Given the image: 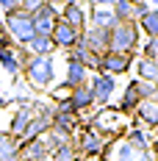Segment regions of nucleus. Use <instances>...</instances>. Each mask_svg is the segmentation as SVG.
<instances>
[{
	"label": "nucleus",
	"mask_w": 158,
	"mask_h": 161,
	"mask_svg": "<svg viewBox=\"0 0 158 161\" xmlns=\"http://www.w3.org/2000/svg\"><path fill=\"white\" fill-rule=\"evenodd\" d=\"M89 25L92 28H103V31H111L117 25V17L111 8H100V6H89Z\"/></svg>",
	"instance_id": "obj_18"
},
{
	"label": "nucleus",
	"mask_w": 158,
	"mask_h": 161,
	"mask_svg": "<svg viewBox=\"0 0 158 161\" xmlns=\"http://www.w3.org/2000/svg\"><path fill=\"white\" fill-rule=\"evenodd\" d=\"M61 8H56V6H50V3H45L39 11H33V31L42 33V36H50L53 33V28H56V22L61 19V14H58Z\"/></svg>",
	"instance_id": "obj_9"
},
{
	"label": "nucleus",
	"mask_w": 158,
	"mask_h": 161,
	"mask_svg": "<svg viewBox=\"0 0 158 161\" xmlns=\"http://www.w3.org/2000/svg\"><path fill=\"white\" fill-rule=\"evenodd\" d=\"M28 50H31V56H53V53H56V45H53L50 36L36 33L31 42H28Z\"/></svg>",
	"instance_id": "obj_25"
},
{
	"label": "nucleus",
	"mask_w": 158,
	"mask_h": 161,
	"mask_svg": "<svg viewBox=\"0 0 158 161\" xmlns=\"http://www.w3.org/2000/svg\"><path fill=\"white\" fill-rule=\"evenodd\" d=\"M139 56H142V58H155L158 61V39H144L142 47H139Z\"/></svg>",
	"instance_id": "obj_27"
},
{
	"label": "nucleus",
	"mask_w": 158,
	"mask_h": 161,
	"mask_svg": "<svg viewBox=\"0 0 158 161\" xmlns=\"http://www.w3.org/2000/svg\"><path fill=\"white\" fill-rule=\"evenodd\" d=\"M108 33L111 31H103V28H92V25H86V31L80 33V39H83L86 50H92V53H97V56H103V53H108Z\"/></svg>",
	"instance_id": "obj_13"
},
{
	"label": "nucleus",
	"mask_w": 158,
	"mask_h": 161,
	"mask_svg": "<svg viewBox=\"0 0 158 161\" xmlns=\"http://www.w3.org/2000/svg\"><path fill=\"white\" fill-rule=\"evenodd\" d=\"M133 56H125V53H103V58H100V69L97 72H106L111 78H117V75H125L128 69H133Z\"/></svg>",
	"instance_id": "obj_8"
},
{
	"label": "nucleus",
	"mask_w": 158,
	"mask_h": 161,
	"mask_svg": "<svg viewBox=\"0 0 158 161\" xmlns=\"http://www.w3.org/2000/svg\"><path fill=\"white\" fill-rule=\"evenodd\" d=\"M117 22H136V0H117L111 6Z\"/></svg>",
	"instance_id": "obj_23"
},
{
	"label": "nucleus",
	"mask_w": 158,
	"mask_h": 161,
	"mask_svg": "<svg viewBox=\"0 0 158 161\" xmlns=\"http://www.w3.org/2000/svg\"><path fill=\"white\" fill-rule=\"evenodd\" d=\"M61 3H67V0H61Z\"/></svg>",
	"instance_id": "obj_35"
},
{
	"label": "nucleus",
	"mask_w": 158,
	"mask_h": 161,
	"mask_svg": "<svg viewBox=\"0 0 158 161\" xmlns=\"http://www.w3.org/2000/svg\"><path fill=\"white\" fill-rule=\"evenodd\" d=\"M139 33H144L147 39H158V8H150L142 19H136Z\"/></svg>",
	"instance_id": "obj_24"
},
{
	"label": "nucleus",
	"mask_w": 158,
	"mask_h": 161,
	"mask_svg": "<svg viewBox=\"0 0 158 161\" xmlns=\"http://www.w3.org/2000/svg\"><path fill=\"white\" fill-rule=\"evenodd\" d=\"M22 78L31 92H47L56 83V58L53 56H31V61L22 67Z\"/></svg>",
	"instance_id": "obj_1"
},
{
	"label": "nucleus",
	"mask_w": 158,
	"mask_h": 161,
	"mask_svg": "<svg viewBox=\"0 0 158 161\" xmlns=\"http://www.w3.org/2000/svg\"><path fill=\"white\" fill-rule=\"evenodd\" d=\"M122 139H125L130 147H136V150H150V147H153L147 128H142L139 122H136V125H128V130H125V136H122Z\"/></svg>",
	"instance_id": "obj_19"
},
{
	"label": "nucleus",
	"mask_w": 158,
	"mask_h": 161,
	"mask_svg": "<svg viewBox=\"0 0 158 161\" xmlns=\"http://www.w3.org/2000/svg\"><path fill=\"white\" fill-rule=\"evenodd\" d=\"M50 39H53L56 50H64V53H69V50L75 47V42L80 39V33L75 31L72 25H67L64 19H58V22H56V28H53V33H50Z\"/></svg>",
	"instance_id": "obj_10"
},
{
	"label": "nucleus",
	"mask_w": 158,
	"mask_h": 161,
	"mask_svg": "<svg viewBox=\"0 0 158 161\" xmlns=\"http://www.w3.org/2000/svg\"><path fill=\"white\" fill-rule=\"evenodd\" d=\"M89 78H92V72L80 64V61H75V58L67 56V61H64V86L67 89H75V86L89 83Z\"/></svg>",
	"instance_id": "obj_11"
},
{
	"label": "nucleus",
	"mask_w": 158,
	"mask_h": 161,
	"mask_svg": "<svg viewBox=\"0 0 158 161\" xmlns=\"http://www.w3.org/2000/svg\"><path fill=\"white\" fill-rule=\"evenodd\" d=\"M33 117H36V111H33V100L28 103V106H17V111L11 114V122H8V133L17 136V139H22V133H25V128L31 125Z\"/></svg>",
	"instance_id": "obj_14"
},
{
	"label": "nucleus",
	"mask_w": 158,
	"mask_h": 161,
	"mask_svg": "<svg viewBox=\"0 0 158 161\" xmlns=\"http://www.w3.org/2000/svg\"><path fill=\"white\" fill-rule=\"evenodd\" d=\"M103 161H158L153 150H136L130 147L125 139H117L106 147L103 153Z\"/></svg>",
	"instance_id": "obj_5"
},
{
	"label": "nucleus",
	"mask_w": 158,
	"mask_h": 161,
	"mask_svg": "<svg viewBox=\"0 0 158 161\" xmlns=\"http://www.w3.org/2000/svg\"><path fill=\"white\" fill-rule=\"evenodd\" d=\"M69 106H72V111L83 114L89 111V108H95V97H92V89H89V83H83V86H75L72 92H69Z\"/></svg>",
	"instance_id": "obj_17"
},
{
	"label": "nucleus",
	"mask_w": 158,
	"mask_h": 161,
	"mask_svg": "<svg viewBox=\"0 0 158 161\" xmlns=\"http://www.w3.org/2000/svg\"><path fill=\"white\" fill-rule=\"evenodd\" d=\"M0 31H3V14H0Z\"/></svg>",
	"instance_id": "obj_33"
},
{
	"label": "nucleus",
	"mask_w": 158,
	"mask_h": 161,
	"mask_svg": "<svg viewBox=\"0 0 158 161\" xmlns=\"http://www.w3.org/2000/svg\"><path fill=\"white\" fill-rule=\"evenodd\" d=\"M133 117H136V122H139L142 128L158 130V97H153V100H142V103L136 106Z\"/></svg>",
	"instance_id": "obj_15"
},
{
	"label": "nucleus",
	"mask_w": 158,
	"mask_h": 161,
	"mask_svg": "<svg viewBox=\"0 0 158 161\" xmlns=\"http://www.w3.org/2000/svg\"><path fill=\"white\" fill-rule=\"evenodd\" d=\"M14 8H19V0H0V14L14 11Z\"/></svg>",
	"instance_id": "obj_30"
},
{
	"label": "nucleus",
	"mask_w": 158,
	"mask_h": 161,
	"mask_svg": "<svg viewBox=\"0 0 158 161\" xmlns=\"http://www.w3.org/2000/svg\"><path fill=\"white\" fill-rule=\"evenodd\" d=\"M3 31L8 33L17 45H25V47H28V42L36 36V31H33V17L28 11H22V8H14V11H6L3 14Z\"/></svg>",
	"instance_id": "obj_3"
},
{
	"label": "nucleus",
	"mask_w": 158,
	"mask_h": 161,
	"mask_svg": "<svg viewBox=\"0 0 158 161\" xmlns=\"http://www.w3.org/2000/svg\"><path fill=\"white\" fill-rule=\"evenodd\" d=\"M153 3H155V6H153V8H158V0H153Z\"/></svg>",
	"instance_id": "obj_34"
},
{
	"label": "nucleus",
	"mask_w": 158,
	"mask_h": 161,
	"mask_svg": "<svg viewBox=\"0 0 158 161\" xmlns=\"http://www.w3.org/2000/svg\"><path fill=\"white\" fill-rule=\"evenodd\" d=\"M136 83H139V95H142V100H153V97H158V83L139 80V78H136Z\"/></svg>",
	"instance_id": "obj_28"
},
{
	"label": "nucleus",
	"mask_w": 158,
	"mask_h": 161,
	"mask_svg": "<svg viewBox=\"0 0 158 161\" xmlns=\"http://www.w3.org/2000/svg\"><path fill=\"white\" fill-rule=\"evenodd\" d=\"M117 0H86V6H100V8H111Z\"/></svg>",
	"instance_id": "obj_31"
},
{
	"label": "nucleus",
	"mask_w": 158,
	"mask_h": 161,
	"mask_svg": "<svg viewBox=\"0 0 158 161\" xmlns=\"http://www.w3.org/2000/svg\"><path fill=\"white\" fill-rule=\"evenodd\" d=\"M133 69H136V78L139 80H150V83H158V61L155 58H136L133 61Z\"/></svg>",
	"instance_id": "obj_21"
},
{
	"label": "nucleus",
	"mask_w": 158,
	"mask_h": 161,
	"mask_svg": "<svg viewBox=\"0 0 158 161\" xmlns=\"http://www.w3.org/2000/svg\"><path fill=\"white\" fill-rule=\"evenodd\" d=\"M58 14H61V19L67 25H72L78 33H83L86 25H89V6H86L83 0H67Z\"/></svg>",
	"instance_id": "obj_7"
},
{
	"label": "nucleus",
	"mask_w": 158,
	"mask_h": 161,
	"mask_svg": "<svg viewBox=\"0 0 158 161\" xmlns=\"http://www.w3.org/2000/svg\"><path fill=\"white\" fill-rule=\"evenodd\" d=\"M50 161H80V156L75 150V145H64V147L50 153Z\"/></svg>",
	"instance_id": "obj_26"
},
{
	"label": "nucleus",
	"mask_w": 158,
	"mask_h": 161,
	"mask_svg": "<svg viewBox=\"0 0 158 161\" xmlns=\"http://www.w3.org/2000/svg\"><path fill=\"white\" fill-rule=\"evenodd\" d=\"M6 106H8V100H6V97L0 95V108H6Z\"/></svg>",
	"instance_id": "obj_32"
},
{
	"label": "nucleus",
	"mask_w": 158,
	"mask_h": 161,
	"mask_svg": "<svg viewBox=\"0 0 158 161\" xmlns=\"http://www.w3.org/2000/svg\"><path fill=\"white\" fill-rule=\"evenodd\" d=\"M0 161H19V139L0 130Z\"/></svg>",
	"instance_id": "obj_20"
},
{
	"label": "nucleus",
	"mask_w": 158,
	"mask_h": 161,
	"mask_svg": "<svg viewBox=\"0 0 158 161\" xmlns=\"http://www.w3.org/2000/svg\"><path fill=\"white\" fill-rule=\"evenodd\" d=\"M89 89H92V97H95L97 108H108V103L114 100V95H117V78H111L106 72H92Z\"/></svg>",
	"instance_id": "obj_6"
},
{
	"label": "nucleus",
	"mask_w": 158,
	"mask_h": 161,
	"mask_svg": "<svg viewBox=\"0 0 158 161\" xmlns=\"http://www.w3.org/2000/svg\"><path fill=\"white\" fill-rule=\"evenodd\" d=\"M142 45V33L136 22H117L108 33V50L111 53H125V56H136V50Z\"/></svg>",
	"instance_id": "obj_2"
},
{
	"label": "nucleus",
	"mask_w": 158,
	"mask_h": 161,
	"mask_svg": "<svg viewBox=\"0 0 158 161\" xmlns=\"http://www.w3.org/2000/svg\"><path fill=\"white\" fill-rule=\"evenodd\" d=\"M45 3H47V0H19V8L28 11V14H33V11H39Z\"/></svg>",
	"instance_id": "obj_29"
},
{
	"label": "nucleus",
	"mask_w": 158,
	"mask_h": 161,
	"mask_svg": "<svg viewBox=\"0 0 158 161\" xmlns=\"http://www.w3.org/2000/svg\"><path fill=\"white\" fill-rule=\"evenodd\" d=\"M139 103H142V95H139V83H136V78H133V80H128V83H125V89H122V95H119L117 111H119V114H133Z\"/></svg>",
	"instance_id": "obj_16"
},
{
	"label": "nucleus",
	"mask_w": 158,
	"mask_h": 161,
	"mask_svg": "<svg viewBox=\"0 0 158 161\" xmlns=\"http://www.w3.org/2000/svg\"><path fill=\"white\" fill-rule=\"evenodd\" d=\"M19 161H50V147L45 142V136L19 142Z\"/></svg>",
	"instance_id": "obj_12"
},
{
	"label": "nucleus",
	"mask_w": 158,
	"mask_h": 161,
	"mask_svg": "<svg viewBox=\"0 0 158 161\" xmlns=\"http://www.w3.org/2000/svg\"><path fill=\"white\" fill-rule=\"evenodd\" d=\"M75 150H78L80 158H103V153H106V147L111 142H106L97 130H92L89 125H80V130L75 133Z\"/></svg>",
	"instance_id": "obj_4"
},
{
	"label": "nucleus",
	"mask_w": 158,
	"mask_h": 161,
	"mask_svg": "<svg viewBox=\"0 0 158 161\" xmlns=\"http://www.w3.org/2000/svg\"><path fill=\"white\" fill-rule=\"evenodd\" d=\"M0 67H3V72H6L11 80H17L19 75H22V64L17 61L14 47H0Z\"/></svg>",
	"instance_id": "obj_22"
}]
</instances>
